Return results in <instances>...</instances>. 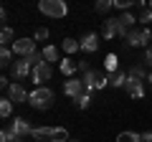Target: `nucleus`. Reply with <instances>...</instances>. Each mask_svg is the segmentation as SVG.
<instances>
[{"mask_svg":"<svg viewBox=\"0 0 152 142\" xmlns=\"http://www.w3.org/2000/svg\"><path fill=\"white\" fill-rule=\"evenodd\" d=\"M150 41H152V31L150 28H134V31L129 33V38H127V46L129 48H137V46H150Z\"/></svg>","mask_w":152,"mask_h":142,"instance_id":"7ed1b4c3","label":"nucleus"},{"mask_svg":"<svg viewBox=\"0 0 152 142\" xmlns=\"http://www.w3.org/2000/svg\"><path fill=\"white\" fill-rule=\"evenodd\" d=\"M102 36L104 38H117L119 36V20L117 18H107L102 26Z\"/></svg>","mask_w":152,"mask_h":142,"instance_id":"ddd939ff","label":"nucleus"},{"mask_svg":"<svg viewBox=\"0 0 152 142\" xmlns=\"http://www.w3.org/2000/svg\"><path fill=\"white\" fill-rule=\"evenodd\" d=\"M13 114V102H10V99H0V117H3V119H8V117H10Z\"/></svg>","mask_w":152,"mask_h":142,"instance_id":"412c9836","label":"nucleus"},{"mask_svg":"<svg viewBox=\"0 0 152 142\" xmlns=\"http://www.w3.org/2000/svg\"><path fill=\"white\" fill-rule=\"evenodd\" d=\"M8 99H10V102H15V104H28L31 94H28L20 84H10V89H8Z\"/></svg>","mask_w":152,"mask_h":142,"instance_id":"1a4fd4ad","label":"nucleus"},{"mask_svg":"<svg viewBox=\"0 0 152 142\" xmlns=\"http://www.w3.org/2000/svg\"><path fill=\"white\" fill-rule=\"evenodd\" d=\"M142 142H152V132H142Z\"/></svg>","mask_w":152,"mask_h":142,"instance_id":"473e14b6","label":"nucleus"},{"mask_svg":"<svg viewBox=\"0 0 152 142\" xmlns=\"http://www.w3.org/2000/svg\"><path fill=\"white\" fill-rule=\"evenodd\" d=\"M89 104H91V97H89V94H84V97L76 99V107H79V109H89Z\"/></svg>","mask_w":152,"mask_h":142,"instance_id":"cd10ccee","label":"nucleus"},{"mask_svg":"<svg viewBox=\"0 0 152 142\" xmlns=\"http://www.w3.org/2000/svg\"><path fill=\"white\" fill-rule=\"evenodd\" d=\"M145 64H147V66L152 69V43H150V46L145 48Z\"/></svg>","mask_w":152,"mask_h":142,"instance_id":"7c9ffc66","label":"nucleus"},{"mask_svg":"<svg viewBox=\"0 0 152 142\" xmlns=\"http://www.w3.org/2000/svg\"><path fill=\"white\" fill-rule=\"evenodd\" d=\"M41 53H43L46 64H56V61H58V48H56V46H46Z\"/></svg>","mask_w":152,"mask_h":142,"instance_id":"aec40b11","label":"nucleus"},{"mask_svg":"<svg viewBox=\"0 0 152 142\" xmlns=\"http://www.w3.org/2000/svg\"><path fill=\"white\" fill-rule=\"evenodd\" d=\"M71 137H69V132L64 130V127H56V132H53V140L51 142H69Z\"/></svg>","mask_w":152,"mask_h":142,"instance_id":"a878e982","label":"nucleus"},{"mask_svg":"<svg viewBox=\"0 0 152 142\" xmlns=\"http://www.w3.org/2000/svg\"><path fill=\"white\" fill-rule=\"evenodd\" d=\"M79 71H81V74H86V71H91V66H89V61H79Z\"/></svg>","mask_w":152,"mask_h":142,"instance_id":"2f4dec72","label":"nucleus"},{"mask_svg":"<svg viewBox=\"0 0 152 142\" xmlns=\"http://www.w3.org/2000/svg\"><path fill=\"white\" fill-rule=\"evenodd\" d=\"M10 71H13V76H15V79H26V76L33 74V64L28 59H20V61H15V64L10 66Z\"/></svg>","mask_w":152,"mask_h":142,"instance_id":"6e6552de","label":"nucleus"},{"mask_svg":"<svg viewBox=\"0 0 152 142\" xmlns=\"http://www.w3.org/2000/svg\"><path fill=\"white\" fill-rule=\"evenodd\" d=\"M64 51H66V53H76V51H81V41L66 38V41H64Z\"/></svg>","mask_w":152,"mask_h":142,"instance_id":"5701e85b","label":"nucleus"},{"mask_svg":"<svg viewBox=\"0 0 152 142\" xmlns=\"http://www.w3.org/2000/svg\"><path fill=\"white\" fill-rule=\"evenodd\" d=\"M137 23H140L142 28H145L147 23H152V10H150V8H145V10H140V15H137Z\"/></svg>","mask_w":152,"mask_h":142,"instance_id":"b1692460","label":"nucleus"},{"mask_svg":"<svg viewBox=\"0 0 152 142\" xmlns=\"http://www.w3.org/2000/svg\"><path fill=\"white\" fill-rule=\"evenodd\" d=\"M10 48H13V53H15V56L28 59L31 53H36V41H33V38H18Z\"/></svg>","mask_w":152,"mask_h":142,"instance_id":"39448f33","label":"nucleus"},{"mask_svg":"<svg viewBox=\"0 0 152 142\" xmlns=\"http://www.w3.org/2000/svg\"><path fill=\"white\" fill-rule=\"evenodd\" d=\"M147 8H150V10H152V0H150V3H147Z\"/></svg>","mask_w":152,"mask_h":142,"instance_id":"f704fd0d","label":"nucleus"},{"mask_svg":"<svg viewBox=\"0 0 152 142\" xmlns=\"http://www.w3.org/2000/svg\"><path fill=\"white\" fill-rule=\"evenodd\" d=\"M51 74H53V69H51V64H41V66H36L33 69V74H31V81L36 84V86H43V81H48L51 79Z\"/></svg>","mask_w":152,"mask_h":142,"instance_id":"0eeeda50","label":"nucleus"},{"mask_svg":"<svg viewBox=\"0 0 152 142\" xmlns=\"http://www.w3.org/2000/svg\"><path fill=\"white\" fill-rule=\"evenodd\" d=\"M104 76V71H96V69H91V71H86L81 76V81H84V86H86V91H94L96 89V84H99V79Z\"/></svg>","mask_w":152,"mask_h":142,"instance_id":"f8f14e48","label":"nucleus"},{"mask_svg":"<svg viewBox=\"0 0 152 142\" xmlns=\"http://www.w3.org/2000/svg\"><path fill=\"white\" fill-rule=\"evenodd\" d=\"M127 76H129V74H127ZM127 94H129V97L132 99H142V97H145V81H140V79H127Z\"/></svg>","mask_w":152,"mask_h":142,"instance_id":"9d476101","label":"nucleus"},{"mask_svg":"<svg viewBox=\"0 0 152 142\" xmlns=\"http://www.w3.org/2000/svg\"><path fill=\"white\" fill-rule=\"evenodd\" d=\"M69 142H79V140H69Z\"/></svg>","mask_w":152,"mask_h":142,"instance_id":"c9c22d12","label":"nucleus"},{"mask_svg":"<svg viewBox=\"0 0 152 142\" xmlns=\"http://www.w3.org/2000/svg\"><path fill=\"white\" fill-rule=\"evenodd\" d=\"M147 81H150V84H152V69H150V76H147Z\"/></svg>","mask_w":152,"mask_h":142,"instance_id":"72a5a7b5","label":"nucleus"},{"mask_svg":"<svg viewBox=\"0 0 152 142\" xmlns=\"http://www.w3.org/2000/svg\"><path fill=\"white\" fill-rule=\"evenodd\" d=\"M38 10L43 13V15H48V18H64L69 13V5H66L64 0H41Z\"/></svg>","mask_w":152,"mask_h":142,"instance_id":"f03ea898","label":"nucleus"},{"mask_svg":"<svg viewBox=\"0 0 152 142\" xmlns=\"http://www.w3.org/2000/svg\"><path fill=\"white\" fill-rule=\"evenodd\" d=\"M127 74H129L132 79H147L150 76V69H147V66H142V64H134V66H129V71H127Z\"/></svg>","mask_w":152,"mask_h":142,"instance_id":"dca6fc26","label":"nucleus"},{"mask_svg":"<svg viewBox=\"0 0 152 142\" xmlns=\"http://www.w3.org/2000/svg\"><path fill=\"white\" fill-rule=\"evenodd\" d=\"M15 41H18V38H15V33H13V28L3 26V31H0V43H3V48H10Z\"/></svg>","mask_w":152,"mask_h":142,"instance_id":"2eb2a0df","label":"nucleus"},{"mask_svg":"<svg viewBox=\"0 0 152 142\" xmlns=\"http://www.w3.org/2000/svg\"><path fill=\"white\" fill-rule=\"evenodd\" d=\"M8 130H10L13 135L18 137V140H23V137H31L33 127L28 124V119H26V117H15V119L10 122V127H8Z\"/></svg>","mask_w":152,"mask_h":142,"instance_id":"423d86ee","label":"nucleus"},{"mask_svg":"<svg viewBox=\"0 0 152 142\" xmlns=\"http://www.w3.org/2000/svg\"><path fill=\"white\" fill-rule=\"evenodd\" d=\"M104 69H107L109 74H117V71H119V59H117V53H109L107 59H104Z\"/></svg>","mask_w":152,"mask_h":142,"instance_id":"6ab92c4d","label":"nucleus"},{"mask_svg":"<svg viewBox=\"0 0 152 142\" xmlns=\"http://www.w3.org/2000/svg\"><path fill=\"white\" fill-rule=\"evenodd\" d=\"M15 142H23V140H15Z\"/></svg>","mask_w":152,"mask_h":142,"instance_id":"e433bc0d","label":"nucleus"},{"mask_svg":"<svg viewBox=\"0 0 152 142\" xmlns=\"http://www.w3.org/2000/svg\"><path fill=\"white\" fill-rule=\"evenodd\" d=\"M10 59H13V48H3V51H0V64H3V69L13 66V64H10Z\"/></svg>","mask_w":152,"mask_h":142,"instance_id":"393cba45","label":"nucleus"},{"mask_svg":"<svg viewBox=\"0 0 152 142\" xmlns=\"http://www.w3.org/2000/svg\"><path fill=\"white\" fill-rule=\"evenodd\" d=\"M117 142H142V135H137V132H119Z\"/></svg>","mask_w":152,"mask_h":142,"instance_id":"4be33fe9","label":"nucleus"},{"mask_svg":"<svg viewBox=\"0 0 152 142\" xmlns=\"http://www.w3.org/2000/svg\"><path fill=\"white\" fill-rule=\"evenodd\" d=\"M53 99H56L53 89H48V86H36V89L31 91V99H28V104H31L33 109H38V112H46V109H51Z\"/></svg>","mask_w":152,"mask_h":142,"instance_id":"f257e3e1","label":"nucleus"},{"mask_svg":"<svg viewBox=\"0 0 152 142\" xmlns=\"http://www.w3.org/2000/svg\"><path fill=\"white\" fill-rule=\"evenodd\" d=\"M15 140H18V137L13 135L10 130H3V132H0V142H15Z\"/></svg>","mask_w":152,"mask_h":142,"instance_id":"c85d7f7f","label":"nucleus"},{"mask_svg":"<svg viewBox=\"0 0 152 142\" xmlns=\"http://www.w3.org/2000/svg\"><path fill=\"white\" fill-rule=\"evenodd\" d=\"M94 8H96V13H107V10H112V8H114V0H99Z\"/></svg>","mask_w":152,"mask_h":142,"instance_id":"bb28decb","label":"nucleus"},{"mask_svg":"<svg viewBox=\"0 0 152 142\" xmlns=\"http://www.w3.org/2000/svg\"><path fill=\"white\" fill-rule=\"evenodd\" d=\"M127 71H117V74H109V84H112L114 89H119V86H127Z\"/></svg>","mask_w":152,"mask_h":142,"instance_id":"f3484780","label":"nucleus"},{"mask_svg":"<svg viewBox=\"0 0 152 142\" xmlns=\"http://www.w3.org/2000/svg\"><path fill=\"white\" fill-rule=\"evenodd\" d=\"M48 38V28H36V36H33V41H46Z\"/></svg>","mask_w":152,"mask_h":142,"instance_id":"c756f323","label":"nucleus"},{"mask_svg":"<svg viewBox=\"0 0 152 142\" xmlns=\"http://www.w3.org/2000/svg\"><path fill=\"white\" fill-rule=\"evenodd\" d=\"M96 48H99V36L96 33H86L81 38V51L84 53H96Z\"/></svg>","mask_w":152,"mask_h":142,"instance_id":"4468645a","label":"nucleus"},{"mask_svg":"<svg viewBox=\"0 0 152 142\" xmlns=\"http://www.w3.org/2000/svg\"><path fill=\"white\" fill-rule=\"evenodd\" d=\"M53 132H56V127H33L31 137L36 142H51L53 140Z\"/></svg>","mask_w":152,"mask_h":142,"instance_id":"9b49d317","label":"nucleus"},{"mask_svg":"<svg viewBox=\"0 0 152 142\" xmlns=\"http://www.w3.org/2000/svg\"><path fill=\"white\" fill-rule=\"evenodd\" d=\"M64 94H66V97H71V99L76 102L79 97H84V94H89V91H86V86H84V81L76 76V79H69V81L64 84Z\"/></svg>","mask_w":152,"mask_h":142,"instance_id":"20e7f679","label":"nucleus"},{"mask_svg":"<svg viewBox=\"0 0 152 142\" xmlns=\"http://www.w3.org/2000/svg\"><path fill=\"white\" fill-rule=\"evenodd\" d=\"M76 69H79V61H74V59H64L61 61V74H64V76L76 74Z\"/></svg>","mask_w":152,"mask_h":142,"instance_id":"a211bd4d","label":"nucleus"}]
</instances>
